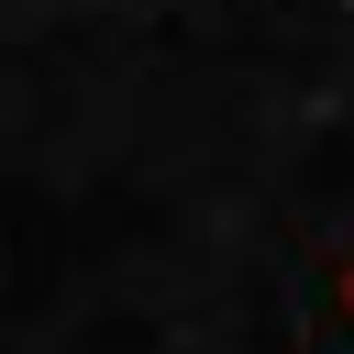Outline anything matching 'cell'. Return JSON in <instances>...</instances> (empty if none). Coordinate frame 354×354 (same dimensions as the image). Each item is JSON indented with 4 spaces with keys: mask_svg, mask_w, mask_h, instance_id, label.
Returning <instances> with one entry per match:
<instances>
[{
    "mask_svg": "<svg viewBox=\"0 0 354 354\" xmlns=\"http://www.w3.org/2000/svg\"><path fill=\"white\" fill-rule=\"evenodd\" d=\"M343 310H354V266H343Z\"/></svg>",
    "mask_w": 354,
    "mask_h": 354,
    "instance_id": "cell-1",
    "label": "cell"
}]
</instances>
